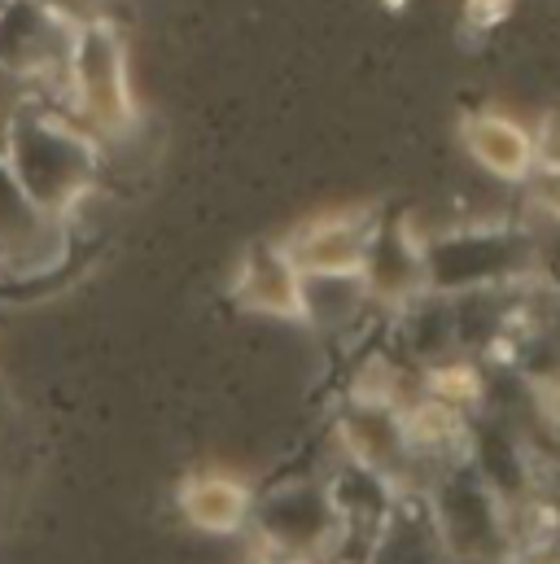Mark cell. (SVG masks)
<instances>
[{
	"label": "cell",
	"instance_id": "3957f363",
	"mask_svg": "<svg viewBox=\"0 0 560 564\" xmlns=\"http://www.w3.org/2000/svg\"><path fill=\"white\" fill-rule=\"evenodd\" d=\"M241 302L250 311L280 315V319H306L311 315V297L302 272L289 263L284 250H255L241 268Z\"/></svg>",
	"mask_w": 560,
	"mask_h": 564
},
{
	"label": "cell",
	"instance_id": "8992f818",
	"mask_svg": "<svg viewBox=\"0 0 560 564\" xmlns=\"http://www.w3.org/2000/svg\"><path fill=\"white\" fill-rule=\"evenodd\" d=\"M526 188H530L535 206H539L548 219H557L560 224V171H543V166H535V175L526 180Z\"/></svg>",
	"mask_w": 560,
	"mask_h": 564
},
{
	"label": "cell",
	"instance_id": "7a4b0ae2",
	"mask_svg": "<svg viewBox=\"0 0 560 564\" xmlns=\"http://www.w3.org/2000/svg\"><path fill=\"white\" fill-rule=\"evenodd\" d=\"M464 153L504 184H526L535 175V137L521 119L504 110H473L460 119Z\"/></svg>",
	"mask_w": 560,
	"mask_h": 564
},
{
	"label": "cell",
	"instance_id": "ba28073f",
	"mask_svg": "<svg viewBox=\"0 0 560 564\" xmlns=\"http://www.w3.org/2000/svg\"><path fill=\"white\" fill-rule=\"evenodd\" d=\"M539 403H543V416H548V421H552V424L560 429V381H552V386H543Z\"/></svg>",
	"mask_w": 560,
	"mask_h": 564
},
{
	"label": "cell",
	"instance_id": "52a82bcc",
	"mask_svg": "<svg viewBox=\"0 0 560 564\" xmlns=\"http://www.w3.org/2000/svg\"><path fill=\"white\" fill-rule=\"evenodd\" d=\"M508 9H513V0H464V22L473 31H491L508 18Z\"/></svg>",
	"mask_w": 560,
	"mask_h": 564
},
{
	"label": "cell",
	"instance_id": "5b68a950",
	"mask_svg": "<svg viewBox=\"0 0 560 564\" xmlns=\"http://www.w3.org/2000/svg\"><path fill=\"white\" fill-rule=\"evenodd\" d=\"M530 137H535V166L560 171V110L543 115V123H539Z\"/></svg>",
	"mask_w": 560,
	"mask_h": 564
},
{
	"label": "cell",
	"instance_id": "9c48e42d",
	"mask_svg": "<svg viewBox=\"0 0 560 564\" xmlns=\"http://www.w3.org/2000/svg\"><path fill=\"white\" fill-rule=\"evenodd\" d=\"M263 564H311L306 556H272V561H263Z\"/></svg>",
	"mask_w": 560,
	"mask_h": 564
},
{
	"label": "cell",
	"instance_id": "277c9868",
	"mask_svg": "<svg viewBox=\"0 0 560 564\" xmlns=\"http://www.w3.org/2000/svg\"><path fill=\"white\" fill-rule=\"evenodd\" d=\"M246 508H250L246 486L224 481V477H206V481H197V486L184 495V512H189L202 530H215V534L237 530V525L246 521Z\"/></svg>",
	"mask_w": 560,
	"mask_h": 564
},
{
	"label": "cell",
	"instance_id": "6da1fadb",
	"mask_svg": "<svg viewBox=\"0 0 560 564\" xmlns=\"http://www.w3.org/2000/svg\"><path fill=\"white\" fill-rule=\"evenodd\" d=\"M280 250L302 272V281H351L373 263V224L364 219V210L315 215Z\"/></svg>",
	"mask_w": 560,
	"mask_h": 564
}]
</instances>
